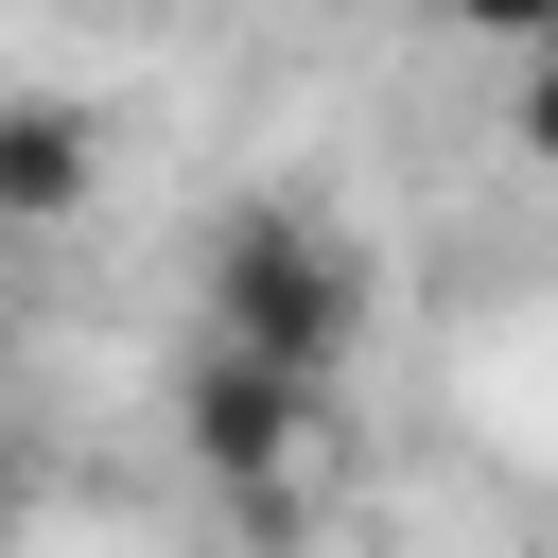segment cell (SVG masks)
Returning a JSON list of instances; mask_svg holds the SVG:
<instances>
[{
	"instance_id": "7a4b0ae2",
	"label": "cell",
	"mask_w": 558,
	"mask_h": 558,
	"mask_svg": "<svg viewBox=\"0 0 558 558\" xmlns=\"http://www.w3.org/2000/svg\"><path fill=\"white\" fill-rule=\"evenodd\" d=\"M174 436H192V471H209L227 506H262V488H314L331 384L262 366V349H192V366H174Z\"/></svg>"
},
{
	"instance_id": "277c9868",
	"label": "cell",
	"mask_w": 558,
	"mask_h": 558,
	"mask_svg": "<svg viewBox=\"0 0 558 558\" xmlns=\"http://www.w3.org/2000/svg\"><path fill=\"white\" fill-rule=\"evenodd\" d=\"M506 140L558 174V17H523V70H506Z\"/></svg>"
},
{
	"instance_id": "6da1fadb",
	"label": "cell",
	"mask_w": 558,
	"mask_h": 558,
	"mask_svg": "<svg viewBox=\"0 0 558 558\" xmlns=\"http://www.w3.org/2000/svg\"><path fill=\"white\" fill-rule=\"evenodd\" d=\"M192 314H209V349H262V366L331 384V366H349V331H366V262H349L314 209L244 192V209L192 244Z\"/></svg>"
},
{
	"instance_id": "3957f363",
	"label": "cell",
	"mask_w": 558,
	"mask_h": 558,
	"mask_svg": "<svg viewBox=\"0 0 558 558\" xmlns=\"http://www.w3.org/2000/svg\"><path fill=\"white\" fill-rule=\"evenodd\" d=\"M87 209V105L70 87H0V227Z\"/></svg>"
}]
</instances>
